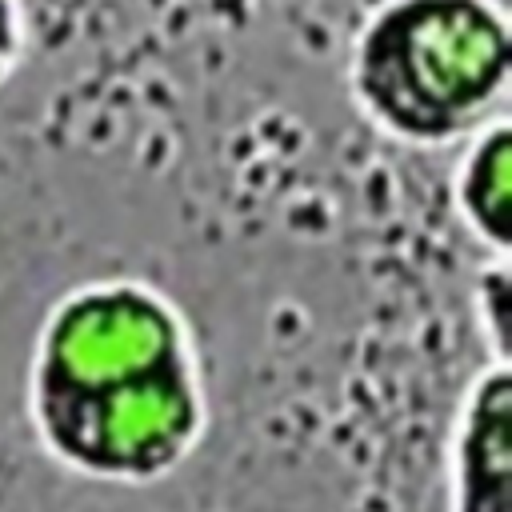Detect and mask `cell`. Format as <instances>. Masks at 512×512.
Masks as SVG:
<instances>
[{"mask_svg":"<svg viewBox=\"0 0 512 512\" xmlns=\"http://www.w3.org/2000/svg\"><path fill=\"white\" fill-rule=\"evenodd\" d=\"M24 416L40 452L68 476L108 488L176 476L208 432L192 320L140 276L72 284L32 336Z\"/></svg>","mask_w":512,"mask_h":512,"instance_id":"1","label":"cell"},{"mask_svg":"<svg viewBox=\"0 0 512 512\" xmlns=\"http://www.w3.org/2000/svg\"><path fill=\"white\" fill-rule=\"evenodd\" d=\"M28 56V8L24 0H0V88L20 72Z\"/></svg>","mask_w":512,"mask_h":512,"instance_id":"6","label":"cell"},{"mask_svg":"<svg viewBox=\"0 0 512 512\" xmlns=\"http://www.w3.org/2000/svg\"><path fill=\"white\" fill-rule=\"evenodd\" d=\"M448 512H512V368L488 360L464 388L448 452Z\"/></svg>","mask_w":512,"mask_h":512,"instance_id":"3","label":"cell"},{"mask_svg":"<svg viewBox=\"0 0 512 512\" xmlns=\"http://www.w3.org/2000/svg\"><path fill=\"white\" fill-rule=\"evenodd\" d=\"M512 276H508V260H492L480 268L476 280V316H480V332L488 340V352L496 364H508V316H512Z\"/></svg>","mask_w":512,"mask_h":512,"instance_id":"5","label":"cell"},{"mask_svg":"<svg viewBox=\"0 0 512 512\" xmlns=\"http://www.w3.org/2000/svg\"><path fill=\"white\" fill-rule=\"evenodd\" d=\"M512 28L500 0H384L348 48L356 112L404 148H448L508 116Z\"/></svg>","mask_w":512,"mask_h":512,"instance_id":"2","label":"cell"},{"mask_svg":"<svg viewBox=\"0 0 512 512\" xmlns=\"http://www.w3.org/2000/svg\"><path fill=\"white\" fill-rule=\"evenodd\" d=\"M508 188H512V124L508 116H500L464 140L460 160L452 168L456 220L492 260H508L512 248Z\"/></svg>","mask_w":512,"mask_h":512,"instance_id":"4","label":"cell"}]
</instances>
